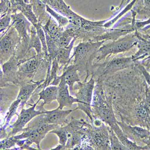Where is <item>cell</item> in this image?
<instances>
[{"mask_svg": "<svg viewBox=\"0 0 150 150\" xmlns=\"http://www.w3.org/2000/svg\"><path fill=\"white\" fill-rule=\"evenodd\" d=\"M105 41H86L80 43L73 49V54L70 60L74 57L73 64L81 69L88 70L92 62L96 58L98 49Z\"/></svg>", "mask_w": 150, "mask_h": 150, "instance_id": "1", "label": "cell"}, {"mask_svg": "<svg viewBox=\"0 0 150 150\" xmlns=\"http://www.w3.org/2000/svg\"><path fill=\"white\" fill-rule=\"evenodd\" d=\"M137 40V37L134 31L110 43L103 44L98 49L95 59L96 61H99L111 55L126 52L136 45Z\"/></svg>", "mask_w": 150, "mask_h": 150, "instance_id": "2", "label": "cell"}, {"mask_svg": "<svg viewBox=\"0 0 150 150\" xmlns=\"http://www.w3.org/2000/svg\"><path fill=\"white\" fill-rule=\"evenodd\" d=\"M92 106L97 118L106 122L109 127H112L118 124L112 107L106 101L101 89L97 86L93 96Z\"/></svg>", "mask_w": 150, "mask_h": 150, "instance_id": "3", "label": "cell"}, {"mask_svg": "<svg viewBox=\"0 0 150 150\" xmlns=\"http://www.w3.org/2000/svg\"><path fill=\"white\" fill-rule=\"evenodd\" d=\"M94 84L95 81L92 77L88 82L82 83L80 81L75 86L77 89L76 98L78 99V109H79L83 111L91 121H93L91 103L93 101Z\"/></svg>", "mask_w": 150, "mask_h": 150, "instance_id": "4", "label": "cell"}, {"mask_svg": "<svg viewBox=\"0 0 150 150\" xmlns=\"http://www.w3.org/2000/svg\"><path fill=\"white\" fill-rule=\"evenodd\" d=\"M21 42V38L19 34L13 25L11 24L6 32L1 36V65L3 64L6 60H8L10 57L15 54L17 44Z\"/></svg>", "mask_w": 150, "mask_h": 150, "instance_id": "5", "label": "cell"}, {"mask_svg": "<svg viewBox=\"0 0 150 150\" xmlns=\"http://www.w3.org/2000/svg\"><path fill=\"white\" fill-rule=\"evenodd\" d=\"M11 16L12 19L11 25H13L17 30L21 38V42H23L25 47L28 49L30 39L31 28L33 24L21 12L19 14H12Z\"/></svg>", "mask_w": 150, "mask_h": 150, "instance_id": "6", "label": "cell"}, {"mask_svg": "<svg viewBox=\"0 0 150 150\" xmlns=\"http://www.w3.org/2000/svg\"><path fill=\"white\" fill-rule=\"evenodd\" d=\"M39 102V101H37L34 105L32 106V107L29 109H22L20 115L18 116L17 121L12 126H10V128H11L12 130L10 133V135L15 136L18 132L23 131L24 127L33 118L37 116L38 115H41L46 113L47 110H35V108Z\"/></svg>", "mask_w": 150, "mask_h": 150, "instance_id": "7", "label": "cell"}, {"mask_svg": "<svg viewBox=\"0 0 150 150\" xmlns=\"http://www.w3.org/2000/svg\"><path fill=\"white\" fill-rule=\"evenodd\" d=\"M135 63L136 61L133 60L132 56L124 57L121 56L112 58L108 61V63L102 65L100 69H102L101 72L103 75H108L133 67L135 65Z\"/></svg>", "mask_w": 150, "mask_h": 150, "instance_id": "8", "label": "cell"}, {"mask_svg": "<svg viewBox=\"0 0 150 150\" xmlns=\"http://www.w3.org/2000/svg\"><path fill=\"white\" fill-rule=\"evenodd\" d=\"M134 33L137 39L136 44L137 51L132 57L133 60L136 61L150 56V35L141 31H135Z\"/></svg>", "mask_w": 150, "mask_h": 150, "instance_id": "9", "label": "cell"}, {"mask_svg": "<svg viewBox=\"0 0 150 150\" xmlns=\"http://www.w3.org/2000/svg\"><path fill=\"white\" fill-rule=\"evenodd\" d=\"M60 79V82L58 86V96L57 100L59 103L58 107L63 109L64 107H71L72 104L78 103L76 98H73L70 95L69 86L62 79Z\"/></svg>", "mask_w": 150, "mask_h": 150, "instance_id": "10", "label": "cell"}, {"mask_svg": "<svg viewBox=\"0 0 150 150\" xmlns=\"http://www.w3.org/2000/svg\"><path fill=\"white\" fill-rule=\"evenodd\" d=\"M76 109H78L74 110H63L58 107L57 109L51 111H46L45 114H42V116L43 121L46 123L62 126L65 122L67 116L71 112L76 110Z\"/></svg>", "mask_w": 150, "mask_h": 150, "instance_id": "11", "label": "cell"}, {"mask_svg": "<svg viewBox=\"0 0 150 150\" xmlns=\"http://www.w3.org/2000/svg\"><path fill=\"white\" fill-rule=\"evenodd\" d=\"M44 56L36 54L34 57L25 60L19 66V72L26 76L31 77L39 68Z\"/></svg>", "mask_w": 150, "mask_h": 150, "instance_id": "12", "label": "cell"}, {"mask_svg": "<svg viewBox=\"0 0 150 150\" xmlns=\"http://www.w3.org/2000/svg\"><path fill=\"white\" fill-rule=\"evenodd\" d=\"M79 71L78 66L76 65L73 64L70 66H65L63 70V73L59 77L62 79L66 84L69 86L70 92H73V85L75 82H80L81 80L78 71Z\"/></svg>", "mask_w": 150, "mask_h": 150, "instance_id": "13", "label": "cell"}, {"mask_svg": "<svg viewBox=\"0 0 150 150\" xmlns=\"http://www.w3.org/2000/svg\"><path fill=\"white\" fill-rule=\"evenodd\" d=\"M19 66L18 58L15 54L12 55L10 59L2 64L3 71H1V78L6 77H15L16 73L19 69Z\"/></svg>", "mask_w": 150, "mask_h": 150, "instance_id": "14", "label": "cell"}, {"mask_svg": "<svg viewBox=\"0 0 150 150\" xmlns=\"http://www.w3.org/2000/svg\"><path fill=\"white\" fill-rule=\"evenodd\" d=\"M42 27L45 34L49 36L55 41L59 38L64 31V28L60 27L51 17Z\"/></svg>", "mask_w": 150, "mask_h": 150, "instance_id": "15", "label": "cell"}, {"mask_svg": "<svg viewBox=\"0 0 150 150\" xmlns=\"http://www.w3.org/2000/svg\"><path fill=\"white\" fill-rule=\"evenodd\" d=\"M118 124H119L120 127L122 128V129L124 130V131H127L128 133H132L133 136H136L137 138H139L144 144H146L148 139V137L150 135L149 131L141 127H132L120 122H118Z\"/></svg>", "mask_w": 150, "mask_h": 150, "instance_id": "16", "label": "cell"}, {"mask_svg": "<svg viewBox=\"0 0 150 150\" xmlns=\"http://www.w3.org/2000/svg\"><path fill=\"white\" fill-rule=\"evenodd\" d=\"M77 39L78 38L76 37H74V39L72 40V41L68 46L64 48H59L56 59H57L58 62V64L59 66V70L62 66H67V65L70 63V54L71 51L73 49L74 44Z\"/></svg>", "mask_w": 150, "mask_h": 150, "instance_id": "17", "label": "cell"}, {"mask_svg": "<svg viewBox=\"0 0 150 150\" xmlns=\"http://www.w3.org/2000/svg\"><path fill=\"white\" fill-rule=\"evenodd\" d=\"M39 95L40 98L38 101H40V100L43 101L42 106L51 104L53 101L57 99L58 86L55 85L48 86L39 94Z\"/></svg>", "mask_w": 150, "mask_h": 150, "instance_id": "18", "label": "cell"}, {"mask_svg": "<svg viewBox=\"0 0 150 150\" xmlns=\"http://www.w3.org/2000/svg\"><path fill=\"white\" fill-rule=\"evenodd\" d=\"M40 83L41 81H39L34 84L24 85L21 87L17 97V99L21 101V106L22 107V109L23 108L24 105L25 104V103L28 101V99L33 93L34 91L38 87L39 85H40Z\"/></svg>", "mask_w": 150, "mask_h": 150, "instance_id": "19", "label": "cell"}, {"mask_svg": "<svg viewBox=\"0 0 150 150\" xmlns=\"http://www.w3.org/2000/svg\"><path fill=\"white\" fill-rule=\"evenodd\" d=\"M112 130H114L118 139L120 140L121 143L126 146L127 149H145V147H142L141 146L137 145L135 142H133L130 141L126 135L122 131L121 128L119 126L118 124L114 125V126L110 127Z\"/></svg>", "mask_w": 150, "mask_h": 150, "instance_id": "20", "label": "cell"}, {"mask_svg": "<svg viewBox=\"0 0 150 150\" xmlns=\"http://www.w3.org/2000/svg\"><path fill=\"white\" fill-rule=\"evenodd\" d=\"M33 48L35 49V51L37 55L42 56L45 57V55L43 51V47H42V42L40 40L38 34H37L36 29L33 25H32L31 28L30 39L29 41L27 53Z\"/></svg>", "mask_w": 150, "mask_h": 150, "instance_id": "21", "label": "cell"}, {"mask_svg": "<svg viewBox=\"0 0 150 150\" xmlns=\"http://www.w3.org/2000/svg\"><path fill=\"white\" fill-rule=\"evenodd\" d=\"M132 10L136 14L150 18V0H136Z\"/></svg>", "mask_w": 150, "mask_h": 150, "instance_id": "22", "label": "cell"}, {"mask_svg": "<svg viewBox=\"0 0 150 150\" xmlns=\"http://www.w3.org/2000/svg\"><path fill=\"white\" fill-rule=\"evenodd\" d=\"M34 26L36 29L37 34H38L39 38H40V40L42 42V47H43V51L45 57V59L46 60H48L49 58V56L48 49H47V43H46V35H45V33L43 27H42L43 25L39 22L38 24H35Z\"/></svg>", "mask_w": 150, "mask_h": 150, "instance_id": "23", "label": "cell"}, {"mask_svg": "<svg viewBox=\"0 0 150 150\" xmlns=\"http://www.w3.org/2000/svg\"><path fill=\"white\" fill-rule=\"evenodd\" d=\"M74 37V34L71 31L64 29L63 34L55 42L57 45L60 48L67 47L70 45Z\"/></svg>", "mask_w": 150, "mask_h": 150, "instance_id": "24", "label": "cell"}, {"mask_svg": "<svg viewBox=\"0 0 150 150\" xmlns=\"http://www.w3.org/2000/svg\"><path fill=\"white\" fill-rule=\"evenodd\" d=\"M110 146L111 149H127L118 139V137L109 126L108 127Z\"/></svg>", "mask_w": 150, "mask_h": 150, "instance_id": "25", "label": "cell"}, {"mask_svg": "<svg viewBox=\"0 0 150 150\" xmlns=\"http://www.w3.org/2000/svg\"><path fill=\"white\" fill-rule=\"evenodd\" d=\"M49 133H55L59 137V144L66 149V146L68 141V132L66 127H58Z\"/></svg>", "mask_w": 150, "mask_h": 150, "instance_id": "26", "label": "cell"}, {"mask_svg": "<svg viewBox=\"0 0 150 150\" xmlns=\"http://www.w3.org/2000/svg\"><path fill=\"white\" fill-rule=\"evenodd\" d=\"M46 10L57 21V22H58V25L60 27L64 28L67 26V25H69V21L66 17L58 13L57 11L52 9L51 7H50L48 5H46Z\"/></svg>", "mask_w": 150, "mask_h": 150, "instance_id": "27", "label": "cell"}, {"mask_svg": "<svg viewBox=\"0 0 150 150\" xmlns=\"http://www.w3.org/2000/svg\"><path fill=\"white\" fill-rule=\"evenodd\" d=\"M21 104V101H19V100L17 99L15 100V101H13V103L11 104V105L10 106V108H9V110L8 111V113L7 114V116L6 117V125L3 127L4 128L6 129V127L8 126V124L10 121V119H11V118L13 117L15 115H16V110H17V109L18 107V106Z\"/></svg>", "mask_w": 150, "mask_h": 150, "instance_id": "28", "label": "cell"}, {"mask_svg": "<svg viewBox=\"0 0 150 150\" xmlns=\"http://www.w3.org/2000/svg\"><path fill=\"white\" fill-rule=\"evenodd\" d=\"M18 140H17L14 136L8 137L6 139H3L0 142V149H8L15 146Z\"/></svg>", "mask_w": 150, "mask_h": 150, "instance_id": "29", "label": "cell"}, {"mask_svg": "<svg viewBox=\"0 0 150 150\" xmlns=\"http://www.w3.org/2000/svg\"><path fill=\"white\" fill-rule=\"evenodd\" d=\"M11 15L10 14L7 13L1 16V20H0V32L1 33L10 27L11 21H12Z\"/></svg>", "mask_w": 150, "mask_h": 150, "instance_id": "30", "label": "cell"}, {"mask_svg": "<svg viewBox=\"0 0 150 150\" xmlns=\"http://www.w3.org/2000/svg\"><path fill=\"white\" fill-rule=\"evenodd\" d=\"M137 116L140 119L148 120L149 118V112L147 106L142 103L137 109Z\"/></svg>", "mask_w": 150, "mask_h": 150, "instance_id": "31", "label": "cell"}, {"mask_svg": "<svg viewBox=\"0 0 150 150\" xmlns=\"http://www.w3.org/2000/svg\"><path fill=\"white\" fill-rule=\"evenodd\" d=\"M136 66L139 69V71L142 74L144 77L145 78L146 83L150 86V74L148 71L145 68V67L141 64H136Z\"/></svg>", "mask_w": 150, "mask_h": 150, "instance_id": "32", "label": "cell"}, {"mask_svg": "<svg viewBox=\"0 0 150 150\" xmlns=\"http://www.w3.org/2000/svg\"><path fill=\"white\" fill-rule=\"evenodd\" d=\"M130 1V0H121V2L119 6L118 9H122L123 7L126 6Z\"/></svg>", "mask_w": 150, "mask_h": 150, "instance_id": "33", "label": "cell"}, {"mask_svg": "<svg viewBox=\"0 0 150 150\" xmlns=\"http://www.w3.org/2000/svg\"><path fill=\"white\" fill-rule=\"evenodd\" d=\"M145 144H146V146H144L145 149H150V135L148 137V139Z\"/></svg>", "mask_w": 150, "mask_h": 150, "instance_id": "34", "label": "cell"}, {"mask_svg": "<svg viewBox=\"0 0 150 150\" xmlns=\"http://www.w3.org/2000/svg\"><path fill=\"white\" fill-rule=\"evenodd\" d=\"M139 31H141L145 34H149L150 35V27L145 29V30H139Z\"/></svg>", "mask_w": 150, "mask_h": 150, "instance_id": "35", "label": "cell"}, {"mask_svg": "<svg viewBox=\"0 0 150 150\" xmlns=\"http://www.w3.org/2000/svg\"><path fill=\"white\" fill-rule=\"evenodd\" d=\"M23 1L25 4H30L31 0H23Z\"/></svg>", "mask_w": 150, "mask_h": 150, "instance_id": "36", "label": "cell"}, {"mask_svg": "<svg viewBox=\"0 0 150 150\" xmlns=\"http://www.w3.org/2000/svg\"><path fill=\"white\" fill-rule=\"evenodd\" d=\"M149 27H150V24L148 25V26H147L145 27L144 28H143V29H141V30H145V29H148V28H149Z\"/></svg>", "mask_w": 150, "mask_h": 150, "instance_id": "37", "label": "cell"}, {"mask_svg": "<svg viewBox=\"0 0 150 150\" xmlns=\"http://www.w3.org/2000/svg\"><path fill=\"white\" fill-rule=\"evenodd\" d=\"M150 57V56H149V57ZM147 58H148V57H147Z\"/></svg>", "mask_w": 150, "mask_h": 150, "instance_id": "38", "label": "cell"}]
</instances>
